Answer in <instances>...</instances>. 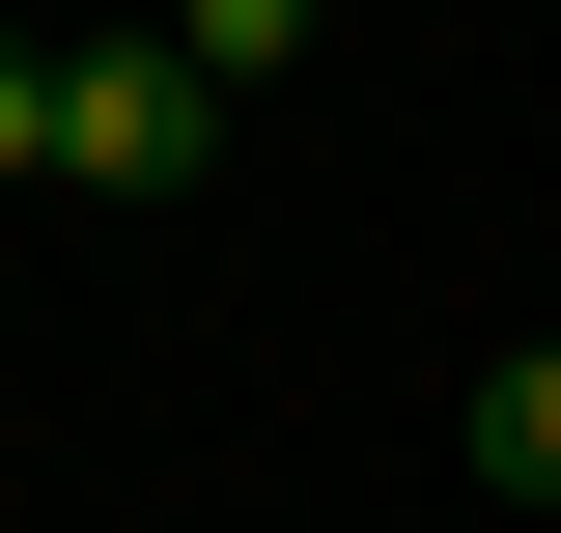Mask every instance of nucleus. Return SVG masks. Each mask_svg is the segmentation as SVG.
<instances>
[{
    "instance_id": "nucleus-4",
    "label": "nucleus",
    "mask_w": 561,
    "mask_h": 533,
    "mask_svg": "<svg viewBox=\"0 0 561 533\" xmlns=\"http://www.w3.org/2000/svg\"><path fill=\"white\" fill-rule=\"evenodd\" d=\"M0 169H57V29H0Z\"/></svg>"
},
{
    "instance_id": "nucleus-1",
    "label": "nucleus",
    "mask_w": 561,
    "mask_h": 533,
    "mask_svg": "<svg viewBox=\"0 0 561 533\" xmlns=\"http://www.w3.org/2000/svg\"><path fill=\"white\" fill-rule=\"evenodd\" d=\"M57 169H84V197H197V169H225V84L113 29V57H57Z\"/></svg>"
},
{
    "instance_id": "nucleus-2",
    "label": "nucleus",
    "mask_w": 561,
    "mask_h": 533,
    "mask_svg": "<svg viewBox=\"0 0 561 533\" xmlns=\"http://www.w3.org/2000/svg\"><path fill=\"white\" fill-rule=\"evenodd\" d=\"M478 477H505V506H561V337H505V365H478Z\"/></svg>"
},
{
    "instance_id": "nucleus-3",
    "label": "nucleus",
    "mask_w": 561,
    "mask_h": 533,
    "mask_svg": "<svg viewBox=\"0 0 561 533\" xmlns=\"http://www.w3.org/2000/svg\"><path fill=\"white\" fill-rule=\"evenodd\" d=\"M169 57H197V84H280V57H309V0H169Z\"/></svg>"
}]
</instances>
